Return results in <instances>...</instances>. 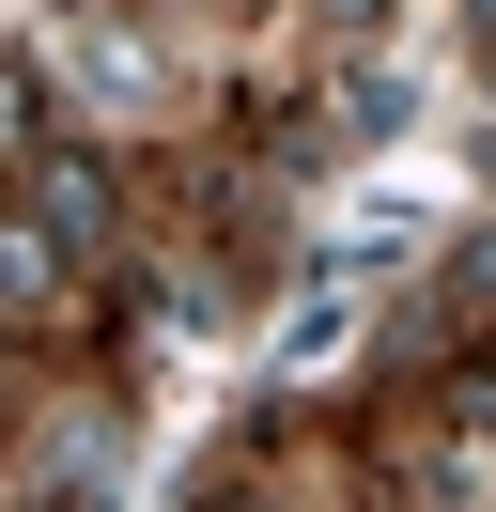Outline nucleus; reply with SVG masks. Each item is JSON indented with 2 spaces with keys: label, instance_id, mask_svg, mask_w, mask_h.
I'll return each mask as SVG.
<instances>
[{
  "label": "nucleus",
  "instance_id": "f257e3e1",
  "mask_svg": "<svg viewBox=\"0 0 496 512\" xmlns=\"http://www.w3.org/2000/svg\"><path fill=\"white\" fill-rule=\"evenodd\" d=\"M93 249H109V187L78 156L31 171V187H0V311H62L93 280Z\"/></svg>",
  "mask_w": 496,
  "mask_h": 512
}]
</instances>
